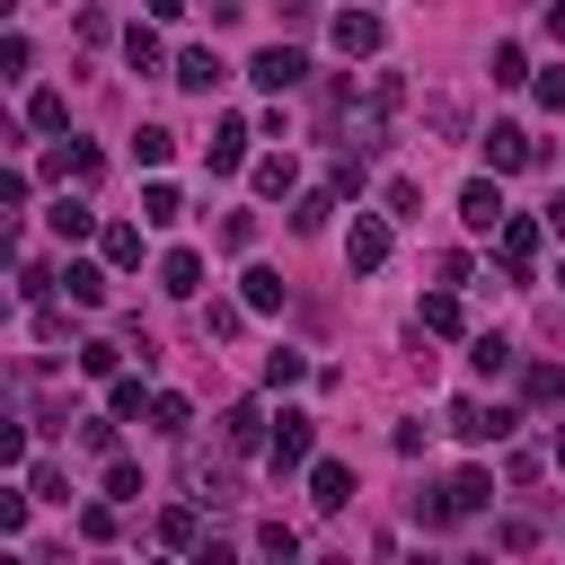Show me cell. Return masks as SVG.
Instances as JSON below:
<instances>
[{
	"mask_svg": "<svg viewBox=\"0 0 565 565\" xmlns=\"http://www.w3.org/2000/svg\"><path fill=\"white\" fill-rule=\"evenodd\" d=\"M185 486H194V503H212V512L238 494V477H230V468H212V459H194V468H185Z\"/></svg>",
	"mask_w": 565,
	"mask_h": 565,
	"instance_id": "cell-20",
	"label": "cell"
},
{
	"mask_svg": "<svg viewBox=\"0 0 565 565\" xmlns=\"http://www.w3.org/2000/svg\"><path fill=\"white\" fill-rule=\"evenodd\" d=\"M494 539H503V547H512V556H521V547H539V521H521V512H512V521H503V530H494Z\"/></svg>",
	"mask_w": 565,
	"mask_h": 565,
	"instance_id": "cell-47",
	"label": "cell"
},
{
	"mask_svg": "<svg viewBox=\"0 0 565 565\" xmlns=\"http://www.w3.org/2000/svg\"><path fill=\"white\" fill-rule=\"evenodd\" d=\"M521 388H530V397H565V362H530Z\"/></svg>",
	"mask_w": 565,
	"mask_h": 565,
	"instance_id": "cell-42",
	"label": "cell"
},
{
	"mask_svg": "<svg viewBox=\"0 0 565 565\" xmlns=\"http://www.w3.org/2000/svg\"><path fill=\"white\" fill-rule=\"evenodd\" d=\"M256 194H300V168H291V150H265V159H256Z\"/></svg>",
	"mask_w": 565,
	"mask_h": 565,
	"instance_id": "cell-22",
	"label": "cell"
},
{
	"mask_svg": "<svg viewBox=\"0 0 565 565\" xmlns=\"http://www.w3.org/2000/svg\"><path fill=\"white\" fill-rule=\"evenodd\" d=\"M424 124H433V132H468V115H459L450 97H433V106H424Z\"/></svg>",
	"mask_w": 565,
	"mask_h": 565,
	"instance_id": "cell-45",
	"label": "cell"
},
{
	"mask_svg": "<svg viewBox=\"0 0 565 565\" xmlns=\"http://www.w3.org/2000/svg\"><path fill=\"white\" fill-rule=\"evenodd\" d=\"M177 212H185V194H177L168 177H150V185H141V221H150V230H168Z\"/></svg>",
	"mask_w": 565,
	"mask_h": 565,
	"instance_id": "cell-23",
	"label": "cell"
},
{
	"mask_svg": "<svg viewBox=\"0 0 565 565\" xmlns=\"http://www.w3.org/2000/svg\"><path fill=\"white\" fill-rule=\"evenodd\" d=\"M256 556H282V565H291V556H300V530H291V521H265V530H256Z\"/></svg>",
	"mask_w": 565,
	"mask_h": 565,
	"instance_id": "cell-34",
	"label": "cell"
},
{
	"mask_svg": "<svg viewBox=\"0 0 565 565\" xmlns=\"http://www.w3.org/2000/svg\"><path fill=\"white\" fill-rule=\"evenodd\" d=\"M450 433H459V441H503V433H512V406H486V397H450Z\"/></svg>",
	"mask_w": 565,
	"mask_h": 565,
	"instance_id": "cell-8",
	"label": "cell"
},
{
	"mask_svg": "<svg viewBox=\"0 0 565 565\" xmlns=\"http://www.w3.org/2000/svg\"><path fill=\"white\" fill-rule=\"evenodd\" d=\"M106 265H115V274H132V265H141V230H132V221H115V230H106Z\"/></svg>",
	"mask_w": 565,
	"mask_h": 565,
	"instance_id": "cell-30",
	"label": "cell"
},
{
	"mask_svg": "<svg viewBox=\"0 0 565 565\" xmlns=\"http://www.w3.org/2000/svg\"><path fill=\"white\" fill-rule=\"evenodd\" d=\"M344 194L335 185H309V194H291V230H327V212H335Z\"/></svg>",
	"mask_w": 565,
	"mask_h": 565,
	"instance_id": "cell-25",
	"label": "cell"
},
{
	"mask_svg": "<svg viewBox=\"0 0 565 565\" xmlns=\"http://www.w3.org/2000/svg\"><path fill=\"white\" fill-rule=\"evenodd\" d=\"M265 441H274V424H265V406H256V397L221 406V450H230V459H247V450H265Z\"/></svg>",
	"mask_w": 565,
	"mask_h": 565,
	"instance_id": "cell-7",
	"label": "cell"
},
{
	"mask_svg": "<svg viewBox=\"0 0 565 565\" xmlns=\"http://www.w3.org/2000/svg\"><path fill=\"white\" fill-rule=\"evenodd\" d=\"M159 547H177V556H203V521H194V503L159 512Z\"/></svg>",
	"mask_w": 565,
	"mask_h": 565,
	"instance_id": "cell-16",
	"label": "cell"
},
{
	"mask_svg": "<svg viewBox=\"0 0 565 565\" xmlns=\"http://www.w3.org/2000/svg\"><path fill=\"white\" fill-rule=\"evenodd\" d=\"M265 459H274L282 477H291V468H309V459H318V415L282 406V415H274V441H265Z\"/></svg>",
	"mask_w": 565,
	"mask_h": 565,
	"instance_id": "cell-2",
	"label": "cell"
},
{
	"mask_svg": "<svg viewBox=\"0 0 565 565\" xmlns=\"http://www.w3.org/2000/svg\"><path fill=\"white\" fill-rule=\"evenodd\" d=\"M26 62H35V44H26V35H9V44H0V71H9V79H26Z\"/></svg>",
	"mask_w": 565,
	"mask_h": 565,
	"instance_id": "cell-44",
	"label": "cell"
},
{
	"mask_svg": "<svg viewBox=\"0 0 565 565\" xmlns=\"http://www.w3.org/2000/svg\"><path fill=\"white\" fill-rule=\"evenodd\" d=\"M185 9H194V0H150V18H185Z\"/></svg>",
	"mask_w": 565,
	"mask_h": 565,
	"instance_id": "cell-49",
	"label": "cell"
},
{
	"mask_svg": "<svg viewBox=\"0 0 565 565\" xmlns=\"http://www.w3.org/2000/svg\"><path fill=\"white\" fill-rule=\"evenodd\" d=\"M486 503H494V477H486V468H459V477L424 503V530H450V521H468V512H486Z\"/></svg>",
	"mask_w": 565,
	"mask_h": 565,
	"instance_id": "cell-1",
	"label": "cell"
},
{
	"mask_svg": "<svg viewBox=\"0 0 565 565\" xmlns=\"http://www.w3.org/2000/svg\"><path fill=\"white\" fill-rule=\"evenodd\" d=\"M97 168H106L97 141H62V150H53V177H62V185H97Z\"/></svg>",
	"mask_w": 565,
	"mask_h": 565,
	"instance_id": "cell-15",
	"label": "cell"
},
{
	"mask_svg": "<svg viewBox=\"0 0 565 565\" xmlns=\"http://www.w3.org/2000/svg\"><path fill=\"white\" fill-rule=\"evenodd\" d=\"M150 397H159V388H141V371H115V388H106L115 415H150Z\"/></svg>",
	"mask_w": 565,
	"mask_h": 565,
	"instance_id": "cell-27",
	"label": "cell"
},
{
	"mask_svg": "<svg viewBox=\"0 0 565 565\" xmlns=\"http://www.w3.org/2000/svg\"><path fill=\"white\" fill-rule=\"evenodd\" d=\"M309 503H318V512H344V503H353V468H344V459H309Z\"/></svg>",
	"mask_w": 565,
	"mask_h": 565,
	"instance_id": "cell-11",
	"label": "cell"
},
{
	"mask_svg": "<svg viewBox=\"0 0 565 565\" xmlns=\"http://www.w3.org/2000/svg\"><path fill=\"white\" fill-rule=\"evenodd\" d=\"M238 300H247L256 318H265V309H282V274H274V265H247V274H238Z\"/></svg>",
	"mask_w": 565,
	"mask_h": 565,
	"instance_id": "cell-18",
	"label": "cell"
},
{
	"mask_svg": "<svg viewBox=\"0 0 565 565\" xmlns=\"http://www.w3.org/2000/svg\"><path fill=\"white\" fill-rule=\"evenodd\" d=\"M459 221H468V230H477V238H494V230H503V221H512V203H503V177H494V168H486V177H468V185H459Z\"/></svg>",
	"mask_w": 565,
	"mask_h": 565,
	"instance_id": "cell-3",
	"label": "cell"
},
{
	"mask_svg": "<svg viewBox=\"0 0 565 565\" xmlns=\"http://www.w3.org/2000/svg\"><path fill=\"white\" fill-rule=\"evenodd\" d=\"M547 35H556V44H565V0H547Z\"/></svg>",
	"mask_w": 565,
	"mask_h": 565,
	"instance_id": "cell-50",
	"label": "cell"
},
{
	"mask_svg": "<svg viewBox=\"0 0 565 565\" xmlns=\"http://www.w3.org/2000/svg\"><path fill=\"white\" fill-rule=\"evenodd\" d=\"M238 318H247V300H203V335H238Z\"/></svg>",
	"mask_w": 565,
	"mask_h": 565,
	"instance_id": "cell-36",
	"label": "cell"
},
{
	"mask_svg": "<svg viewBox=\"0 0 565 565\" xmlns=\"http://www.w3.org/2000/svg\"><path fill=\"white\" fill-rule=\"evenodd\" d=\"M203 9H212V18H238V0H203Z\"/></svg>",
	"mask_w": 565,
	"mask_h": 565,
	"instance_id": "cell-52",
	"label": "cell"
},
{
	"mask_svg": "<svg viewBox=\"0 0 565 565\" xmlns=\"http://www.w3.org/2000/svg\"><path fill=\"white\" fill-rule=\"evenodd\" d=\"M79 371H88V380H115V371H124V344L88 335V344H79Z\"/></svg>",
	"mask_w": 565,
	"mask_h": 565,
	"instance_id": "cell-31",
	"label": "cell"
},
{
	"mask_svg": "<svg viewBox=\"0 0 565 565\" xmlns=\"http://www.w3.org/2000/svg\"><path fill=\"white\" fill-rule=\"evenodd\" d=\"M168 150H177L168 124H141V132H132V159H141V168H168Z\"/></svg>",
	"mask_w": 565,
	"mask_h": 565,
	"instance_id": "cell-29",
	"label": "cell"
},
{
	"mask_svg": "<svg viewBox=\"0 0 565 565\" xmlns=\"http://www.w3.org/2000/svg\"><path fill=\"white\" fill-rule=\"evenodd\" d=\"M150 424H159V433H177V441H185V424H194V406H185V397H177V388H159V397H150Z\"/></svg>",
	"mask_w": 565,
	"mask_h": 565,
	"instance_id": "cell-32",
	"label": "cell"
},
{
	"mask_svg": "<svg viewBox=\"0 0 565 565\" xmlns=\"http://www.w3.org/2000/svg\"><path fill=\"white\" fill-rule=\"evenodd\" d=\"M221 247L247 256V247H256V212H230V221H221Z\"/></svg>",
	"mask_w": 565,
	"mask_h": 565,
	"instance_id": "cell-40",
	"label": "cell"
},
{
	"mask_svg": "<svg viewBox=\"0 0 565 565\" xmlns=\"http://www.w3.org/2000/svg\"><path fill=\"white\" fill-rule=\"evenodd\" d=\"M539 106H565V71H547V79H539Z\"/></svg>",
	"mask_w": 565,
	"mask_h": 565,
	"instance_id": "cell-48",
	"label": "cell"
},
{
	"mask_svg": "<svg viewBox=\"0 0 565 565\" xmlns=\"http://www.w3.org/2000/svg\"><path fill=\"white\" fill-rule=\"evenodd\" d=\"M26 132H71V97L62 88H26Z\"/></svg>",
	"mask_w": 565,
	"mask_h": 565,
	"instance_id": "cell-14",
	"label": "cell"
},
{
	"mask_svg": "<svg viewBox=\"0 0 565 565\" xmlns=\"http://www.w3.org/2000/svg\"><path fill=\"white\" fill-rule=\"evenodd\" d=\"M106 274H115L106 256H97V265H88V256H71V265H62V291H71L79 309H106Z\"/></svg>",
	"mask_w": 565,
	"mask_h": 565,
	"instance_id": "cell-12",
	"label": "cell"
},
{
	"mask_svg": "<svg viewBox=\"0 0 565 565\" xmlns=\"http://www.w3.org/2000/svg\"><path fill=\"white\" fill-rule=\"evenodd\" d=\"M468 362H477L486 380H503V371H512V344H503V335H477V344H468Z\"/></svg>",
	"mask_w": 565,
	"mask_h": 565,
	"instance_id": "cell-33",
	"label": "cell"
},
{
	"mask_svg": "<svg viewBox=\"0 0 565 565\" xmlns=\"http://www.w3.org/2000/svg\"><path fill=\"white\" fill-rule=\"evenodd\" d=\"M124 62H132V71H159V62H168L159 26H124Z\"/></svg>",
	"mask_w": 565,
	"mask_h": 565,
	"instance_id": "cell-26",
	"label": "cell"
},
{
	"mask_svg": "<svg viewBox=\"0 0 565 565\" xmlns=\"http://www.w3.org/2000/svg\"><path fill=\"white\" fill-rule=\"evenodd\" d=\"M26 486H35V503H71V477L44 459V468H26Z\"/></svg>",
	"mask_w": 565,
	"mask_h": 565,
	"instance_id": "cell-37",
	"label": "cell"
},
{
	"mask_svg": "<svg viewBox=\"0 0 565 565\" xmlns=\"http://www.w3.org/2000/svg\"><path fill=\"white\" fill-rule=\"evenodd\" d=\"M415 335H459V291H450V282H441V291L415 309Z\"/></svg>",
	"mask_w": 565,
	"mask_h": 565,
	"instance_id": "cell-19",
	"label": "cell"
},
{
	"mask_svg": "<svg viewBox=\"0 0 565 565\" xmlns=\"http://www.w3.org/2000/svg\"><path fill=\"white\" fill-rule=\"evenodd\" d=\"M388 212L415 221V212H424V185H415V177H388Z\"/></svg>",
	"mask_w": 565,
	"mask_h": 565,
	"instance_id": "cell-39",
	"label": "cell"
},
{
	"mask_svg": "<svg viewBox=\"0 0 565 565\" xmlns=\"http://www.w3.org/2000/svg\"><path fill=\"white\" fill-rule=\"evenodd\" d=\"M539 238H547V221H530V212H512V221L494 230V256H503V282H530V265H539Z\"/></svg>",
	"mask_w": 565,
	"mask_h": 565,
	"instance_id": "cell-4",
	"label": "cell"
},
{
	"mask_svg": "<svg viewBox=\"0 0 565 565\" xmlns=\"http://www.w3.org/2000/svg\"><path fill=\"white\" fill-rule=\"evenodd\" d=\"M291 380H309V362L300 353H265V388H291Z\"/></svg>",
	"mask_w": 565,
	"mask_h": 565,
	"instance_id": "cell-41",
	"label": "cell"
},
{
	"mask_svg": "<svg viewBox=\"0 0 565 565\" xmlns=\"http://www.w3.org/2000/svg\"><path fill=\"white\" fill-rule=\"evenodd\" d=\"M388 221L397 212H353V230H344V265L353 274H380L388 265Z\"/></svg>",
	"mask_w": 565,
	"mask_h": 565,
	"instance_id": "cell-5",
	"label": "cell"
},
{
	"mask_svg": "<svg viewBox=\"0 0 565 565\" xmlns=\"http://www.w3.org/2000/svg\"><path fill=\"white\" fill-rule=\"evenodd\" d=\"M44 221H53V230H62V238H88V230H97V212H88V203H79V194H71V185H62V194H53V212H44Z\"/></svg>",
	"mask_w": 565,
	"mask_h": 565,
	"instance_id": "cell-24",
	"label": "cell"
},
{
	"mask_svg": "<svg viewBox=\"0 0 565 565\" xmlns=\"http://www.w3.org/2000/svg\"><path fill=\"white\" fill-rule=\"evenodd\" d=\"M327 35H335V53H344V62H371V53L388 44L380 9H335V26H327Z\"/></svg>",
	"mask_w": 565,
	"mask_h": 565,
	"instance_id": "cell-6",
	"label": "cell"
},
{
	"mask_svg": "<svg viewBox=\"0 0 565 565\" xmlns=\"http://www.w3.org/2000/svg\"><path fill=\"white\" fill-rule=\"evenodd\" d=\"M115 424H124L115 406H106V415H79V450H88V459H115Z\"/></svg>",
	"mask_w": 565,
	"mask_h": 565,
	"instance_id": "cell-28",
	"label": "cell"
},
{
	"mask_svg": "<svg viewBox=\"0 0 565 565\" xmlns=\"http://www.w3.org/2000/svg\"><path fill=\"white\" fill-rule=\"evenodd\" d=\"M547 238H565V194H556V203H547Z\"/></svg>",
	"mask_w": 565,
	"mask_h": 565,
	"instance_id": "cell-51",
	"label": "cell"
},
{
	"mask_svg": "<svg viewBox=\"0 0 565 565\" xmlns=\"http://www.w3.org/2000/svg\"><path fill=\"white\" fill-rule=\"evenodd\" d=\"M177 88L212 97V88H221V53H203V44H194V53H177Z\"/></svg>",
	"mask_w": 565,
	"mask_h": 565,
	"instance_id": "cell-17",
	"label": "cell"
},
{
	"mask_svg": "<svg viewBox=\"0 0 565 565\" xmlns=\"http://www.w3.org/2000/svg\"><path fill=\"white\" fill-rule=\"evenodd\" d=\"M300 71H309V62H300V44H265V53L247 62V79H256V88H300Z\"/></svg>",
	"mask_w": 565,
	"mask_h": 565,
	"instance_id": "cell-9",
	"label": "cell"
},
{
	"mask_svg": "<svg viewBox=\"0 0 565 565\" xmlns=\"http://www.w3.org/2000/svg\"><path fill=\"white\" fill-rule=\"evenodd\" d=\"M159 291L194 300V291H203V256H194V247H168V256H159Z\"/></svg>",
	"mask_w": 565,
	"mask_h": 565,
	"instance_id": "cell-13",
	"label": "cell"
},
{
	"mask_svg": "<svg viewBox=\"0 0 565 565\" xmlns=\"http://www.w3.org/2000/svg\"><path fill=\"white\" fill-rule=\"evenodd\" d=\"M486 71H494L503 88H521V79H530V53H521V44H494V62H486Z\"/></svg>",
	"mask_w": 565,
	"mask_h": 565,
	"instance_id": "cell-35",
	"label": "cell"
},
{
	"mask_svg": "<svg viewBox=\"0 0 565 565\" xmlns=\"http://www.w3.org/2000/svg\"><path fill=\"white\" fill-rule=\"evenodd\" d=\"M327 185H335V194H362V159H353V150H344V159H335V168H327Z\"/></svg>",
	"mask_w": 565,
	"mask_h": 565,
	"instance_id": "cell-46",
	"label": "cell"
},
{
	"mask_svg": "<svg viewBox=\"0 0 565 565\" xmlns=\"http://www.w3.org/2000/svg\"><path fill=\"white\" fill-rule=\"evenodd\" d=\"M106 494H115V503H141V468H132V459H106Z\"/></svg>",
	"mask_w": 565,
	"mask_h": 565,
	"instance_id": "cell-38",
	"label": "cell"
},
{
	"mask_svg": "<svg viewBox=\"0 0 565 565\" xmlns=\"http://www.w3.org/2000/svg\"><path fill=\"white\" fill-rule=\"evenodd\" d=\"M547 459H556V468H565V424H556V441H547Z\"/></svg>",
	"mask_w": 565,
	"mask_h": 565,
	"instance_id": "cell-53",
	"label": "cell"
},
{
	"mask_svg": "<svg viewBox=\"0 0 565 565\" xmlns=\"http://www.w3.org/2000/svg\"><path fill=\"white\" fill-rule=\"evenodd\" d=\"M79 539H88V547H106V539H115V512H106V503H88V512H79Z\"/></svg>",
	"mask_w": 565,
	"mask_h": 565,
	"instance_id": "cell-43",
	"label": "cell"
},
{
	"mask_svg": "<svg viewBox=\"0 0 565 565\" xmlns=\"http://www.w3.org/2000/svg\"><path fill=\"white\" fill-rule=\"evenodd\" d=\"M477 150H486V168H494V177H512V168H530V159H539V150H530V132H521V124H494V132H486V141H477Z\"/></svg>",
	"mask_w": 565,
	"mask_h": 565,
	"instance_id": "cell-10",
	"label": "cell"
},
{
	"mask_svg": "<svg viewBox=\"0 0 565 565\" xmlns=\"http://www.w3.org/2000/svg\"><path fill=\"white\" fill-rule=\"evenodd\" d=\"M247 141H256V132H247L238 115H221V124H212V168H238V159H247Z\"/></svg>",
	"mask_w": 565,
	"mask_h": 565,
	"instance_id": "cell-21",
	"label": "cell"
}]
</instances>
